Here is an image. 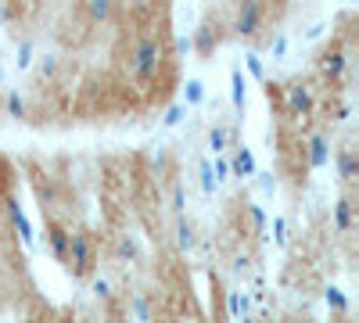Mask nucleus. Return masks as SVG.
Segmentation results:
<instances>
[{"mask_svg":"<svg viewBox=\"0 0 359 323\" xmlns=\"http://www.w3.org/2000/svg\"><path fill=\"white\" fill-rule=\"evenodd\" d=\"M165 57H169V47H165V40H162L158 33L140 36V40L133 43V50H130V76H133L137 83L158 79V72L165 69Z\"/></svg>","mask_w":359,"mask_h":323,"instance_id":"f257e3e1","label":"nucleus"},{"mask_svg":"<svg viewBox=\"0 0 359 323\" xmlns=\"http://www.w3.org/2000/svg\"><path fill=\"white\" fill-rule=\"evenodd\" d=\"M348 69H352V54H348L345 43L327 47V50L316 57V72H320V79H327V83L345 86V83H348Z\"/></svg>","mask_w":359,"mask_h":323,"instance_id":"f03ea898","label":"nucleus"},{"mask_svg":"<svg viewBox=\"0 0 359 323\" xmlns=\"http://www.w3.org/2000/svg\"><path fill=\"white\" fill-rule=\"evenodd\" d=\"M262 25H266L262 0H241V4H237V15H233L230 33H233L237 40H255V36L262 33Z\"/></svg>","mask_w":359,"mask_h":323,"instance_id":"7ed1b4c3","label":"nucleus"},{"mask_svg":"<svg viewBox=\"0 0 359 323\" xmlns=\"http://www.w3.org/2000/svg\"><path fill=\"white\" fill-rule=\"evenodd\" d=\"M94 241H90V233L83 230H69V252H65V262L72 266V273H90L94 270Z\"/></svg>","mask_w":359,"mask_h":323,"instance_id":"20e7f679","label":"nucleus"},{"mask_svg":"<svg viewBox=\"0 0 359 323\" xmlns=\"http://www.w3.org/2000/svg\"><path fill=\"white\" fill-rule=\"evenodd\" d=\"M284 104H287V111L294 115V119H313L316 115V90L309 83H287L284 86Z\"/></svg>","mask_w":359,"mask_h":323,"instance_id":"39448f33","label":"nucleus"},{"mask_svg":"<svg viewBox=\"0 0 359 323\" xmlns=\"http://www.w3.org/2000/svg\"><path fill=\"white\" fill-rule=\"evenodd\" d=\"M4 212H8V219H11L15 233H18L22 248H36V226H33V219L25 216V209L18 205V198H8V201H4Z\"/></svg>","mask_w":359,"mask_h":323,"instance_id":"423d86ee","label":"nucleus"},{"mask_svg":"<svg viewBox=\"0 0 359 323\" xmlns=\"http://www.w3.org/2000/svg\"><path fill=\"white\" fill-rule=\"evenodd\" d=\"M230 180H252L255 176V169H259V162H255V151L252 148H245V144H230Z\"/></svg>","mask_w":359,"mask_h":323,"instance_id":"0eeeda50","label":"nucleus"},{"mask_svg":"<svg viewBox=\"0 0 359 323\" xmlns=\"http://www.w3.org/2000/svg\"><path fill=\"white\" fill-rule=\"evenodd\" d=\"M302 148H306V165L309 169H327V165H331V155H334V148H331V133H313L306 144H302Z\"/></svg>","mask_w":359,"mask_h":323,"instance_id":"6e6552de","label":"nucleus"},{"mask_svg":"<svg viewBox=\"0 0 359 323\" xmlns=\"http://www.w3.org/2000/svg\"><path fill=\"white\" fill-rule=\"evenodd\" d=\"M331 226H334V233H338V238H345V233H352V226H355V205H352V198H348V194H341V198L334 201V212H331Z\"/></svg>","mask_w":359,"mask_h":323,"instance_id":"1a4fd4ad","label":"nucleus"},{"mask_svg":"<svg viewBox=\"0 0 359 323\" xmlns=\"http://www.w3.org/2000/svg\"><path fill=\"white\" fill-rule=\"evenodd\" d=\"M47 248L57 262H65V252H69V226L65 223L47 219Z\"/></svg>","mask_w":359,"mask_h":323,"instance_id":"9d476101","label":"nucleus"},{"mask_svg":"<svg viewBox=\"0 0 359 323\" xmlns=\"http://www.w3.org/2000/svg\"><path fill=\"white\" fill-rule=\"evenodd\" d=\"M226 316L230 319H248L252 316V295L245 287H230L226 291Z\"/></svg>","mask_w":359,"mask_h":323,"instance_id":"9b49d317","label":"nucleus"},{"mask_svg":"<svg viewBox=\"0 0 359 323\" xmlns=\"http://www.w3.org/2000/svg\"><path fill=\"white\" fill-rule=\"evenodd\" d=\"M331 162H334V172H338L341 184H355L359 162H355V151H352V148H338V151L331 155Z\"/></svg>","mask_w":359,"mask_h":323,"instance_id":"f8f14e48","label":"nucleus"},{"mask_svg":"<svg viewBox=\"0 0 359 323\" xmlns=\"http://www.w3.org/2000/svg\"><path fill=\"white\" fill-rule=\"evenodd\" d=\"M230 104H233L237 115H241L245 104H248V83H245V69L241 65L230 69Z\"/></svg>","mask_w":359,"mask_h":323,"instance_id":"ddd939ff","label":"nucleus"},{"mask_svg":"<svg viewBox=\"0 0 359 323\" xmlns=\"http://www.w3.org/2000/svg\"><path fill=\"white\" fill-rule=\"evenodd\" d=\"M172 238H176V252L180 255H191L198 248V230L184 219V216H176V230H172Z\"/></svg>","mask_w":359,"mask_h":323,"instance_id":"4468645a","label":"nucleus"},{"mask_svg":"<svg viewBox=\"0 0 359 323\" xmlns=\"http://www.w3.org/2000/svg\"><path fill=\"white\" fill-rule=\"evenodd\" d=\"M191 47H194V54H198V57L216 54V47H219V33H216L212 25H198V33L191 36Z\"/></svg>","mask_w":359,"mask_h":323,"instance_id":"2eb2a0df","label":"nucleus"},{"mask_svg":"<svg viewBox=\"0 0 359 323\" xmlns=\"http://www.w3.org/2000/svg\"><path fill=\"white\" fill-rule=\"evenodd\" d=\"M4 111L11 115V119L25 123V119H29V101H25V94H22V90H4Z\"/></svg>","mask_w":359,"mask_h":323,"instance_id":"dca6fc26","label":"nucleus"},{"mask_svg":"<svg viewBox=\"0 0 359 323\" xmlns=\"http://www.w3.org/2000/svg\"><path fill=\"white\" fill-rule=\"evenodd\" d=\"M205 148L212 151V155L226 151V148H230V126H223V123L208 126V133H205Z\"/></svg>","mask_w":359,"mask_h":323,"instance_id":"f3484780","label":"nucleus"},{"mask_svg":"<svg viewBox=\"0 0 359 323\" xmlns=\"http://www.w3.org/2000/svg\"><path fill=\"white\" fill-rule=\"evenodd\" d=\"M323 305L331 309V312H341V316L352 309V305H348V295H345L338 284H327V287H323Z\"/></svg>","mask_w":359,"mask_h":323,"instance_id":"a211bd4d","label":"nucleus"},{"mask_svg":"<svg viewBox=\"0 0 359 323\" xmlns=\"http://www.w3.org/2000/svg\"><path fill=\"white\" fill-rule=\"evenodd\" d=\"M205 94H208L205 79L191 76V79L184 83V104H187V108H198V104H205Z\"/></svg>","mask_w":359,"mask_h":323,"instance_id":"6ab92c4d","label":"nucleus"},{"mask_svg":"<svg viewBox=\"0 0 359 323\" xmlns=\"http://www.w3.org/2000/svg\"><path fill=\"white\" fill-rule=\"evenodd\" d=\"M33 62H36V43L33 40H22L15 47V72H29V69H33Z\"/></svg>","mask_w":359,"mask_h":323,"instance_id":"aec40b11","label":"nucleus"},{"mask_svg":"<svg viewBox=\"0 0 359 323\" xmlns=\"http://www.w3.org/2000/svg\"><path fill=\"white\" fill-rule=\"evenodd\" d=\"M83 8L94 22H108L115 15V0H83Z\"/></svg>","mask_w":359,"mask_h":323,"instance_id":"412c9836","label":"nucleus"},{"mask_svg":"<svg viewBox=\"0 0 359 323\" xmlns=\"http://www.w3.org/2000/svg\"><path fill=\"white\" fill-rule=\"evenodd\" d=\"M241 62H245V72H248L255 83H266V62H262V54H259V50H245Z\"/></svg>","mask_w":359,"mask_h":323,"instance_id":"4be33fe9","label":"nucleus"},{"mask_svg":"<svg viewBox=\"0 0 359 323\" xmlns=\"http://www.w3.org/2000/svg\"><path fill=\"white\" fill-rule=\"evenodd\" d=\"M245 212H248V223H252V233H266L269 230V216L259 201H248L245 205Z\"/></svg>","mask_w":359,"mask_h":323,"instance_id":"5701e85b","label":"nucleus"},{"mask_svg":"<svg viewBox=\"0 0 359 323\" xmlns=\"http://www.w3.org/2000/svg\"><path fill=\"white\" fill-rule=\"evenodd\" d=\"M198 184H201L205 194H216L219 191L216 176H212V162H208V158H198Z\"/></svg>","mask_w":359,"mask_h":323,"instance_id":"b1692460","label":"nucleus"},{"mask_svg":"<svg viewBox=\"0 0 359 323\" xmlns=\"http://www.w3.org/2000/svg\"><path fill=\"white\" fill-rule=\"evenodd\" d=\"M187 111H191V108H187L184 101H176V104H169V108L162 111V126H165V130H176L180 123L187 119Z\"/></svg>","mask_w":359,"mask_h":323,"instance_id":"393cba45","label":"nucleus"},{"mask_svg":"<svg viewBox=\"0 0 359 323\" xmlns=\"http://www.w3.org/2000/svg\"><path fill=\"white\" fill-rule=\"evenodd\" d=\"M115 255L123 259V262H137V259H140V245H137L133 238H118V241H115Z\"/></svg>","mask_w":359,"mask_h":323,"instance_id":"a878e982","label":"nucleus"},{"mask_svg":"<svg viewBox=\"0 0 359 323\" xmlns=\"http://www.w3.org/2000/svg\"><path fill=\"white\" fill-rule=\"evenodd\" d=\"M287 47H291V40H287V33H277L273 40H269V43H266V54H269V57H273V62H284V57H287Z\"/></svg>","mask_w":359,"mask_h":323,"instance_id":"bb28decb","label":"nucleus"},{"mask_svg":"<svg viewBox=\"0 0 359 323\" xmlns=\"http://www.w3.org/2000/svg\"><path fill=\"white\" fill-rule=\"evenodd\" d=\"M126 312H130V316H137V319H151V316H155L151 302H147V298H140V295H133V298H130Z\"/></svg>","mask_w":359,"mask_h":323,"instance_id":"cd10ccee","label":"nucleus"},{"mask_svg":"<svg viewBox=\"0 0 359 323\" xmlns=\"http://www.w3.org/2000/svg\"><path fill=\"white\" fill-rule=\"evenodd\" d=\"M212 176H216V184L230 180V155H226V151L212 155Z\"/></svg>","mask_w":359,"mask_h":323,"instance_id":"c85d7f7f","label":"nucleus"},{"mask_svg":"<svg viewBox=\"0 0 359 323\" xmlns=\"http://www.w3.org/2000/svg\"><path fill=\"white\" fill-rule=\"evenodd\" d=\"M252 184H255L262 194H277V176H273V172H262V169H255Z\"/></svg>","mask_w":359,"mask_h":323,"instance_id":"c756f323","label":"nucleus"},{"mask_svg":"<svg viewBox=\"0 0 359 323\" xmlns=\"http://www.w3.org/2000/svg\"><path fill=\"white\" fill-rule=\"evenodd\" d=\"M90 295L101 298V302H108V298H111V280H108V277H94V280H90Z\"/></svg>","mask_w":359,"mask_h":323,"instance_id":"7c9ffc66","label":"nucleus"},{"mask_svg":"<svg viewBox=\"0 0 359 323\" xmlns=\"http://www.w3.org/2000/svg\"><path fill=\"white\" fill-rule=\"evenodd\" d=\"M273 245L277 248H287V219H273Z\"/></svg>","mask_w":359,"mask_h":323,"instance_id":"2f4dec72","label":"nucleus"},{"mask_svg":"<svg viewBox=\"0 0 359 323\" xmlns=\"http://www.w3.org/2000/svg\"><path fill=\"white\" fill-rule=\"evenodd\" d=\"M40 72H43V79H54L57 76V54H43L40 57Z\"/></svg>","mask_w":359,"mask_h":323,"instance_id":"473e14b6","label":"nucleus"},{"mask_svg":"<svg viewBox=\"0 0 359 323\" xmlns=\"http://www.w3.org/2000/svg\"><path fill=\"white\" fill-rule=\"evenodd\" d=\"M184 209H187V191L176 184V187H172V212H176V216H184Z\"/></svg>","mask_w":359,"mask_h":323,"instance_id":"72a5a7b5","label":"nucleus"},{"mask_svg":"<svg viewBox=\"0 0 359 323\" xmlns=\"http://www.w3.org/2000/svg\"><path fill=\"white\" fill-rule=\"evenodd\" d=\"M327 36V22H313L306 33H302V40H309V43H316V40H323Z\"/></svg>","mask_w":359,"mask_h":323,"instance_id":"f704fd0d","label":"nucleus"},{"mask_svg":"<svg viewBox=\"0 0 359 323\" xmlns=\"http://www.w3.org/2000/svg\"><path fill=\"white\" fill-rule=\"evenodd\" d=\"M248 266H252V259H248V255H233V259H230V273H237V277L248 273Z\"/></svg>","mask_w":359,"mask_h":323,"instance_id":"c9c22d12","label":"nucleus"},{"mask_svg":"<svg viewBox=\"0 0 359 323\" xmlns=\"http://www.w3.org/2000/svg\"><path fill=\"white\" fill-rule=\"evenodd\" d=\"M172 50H176V54H194V47H191V36H176Z\"/></svg>","mask_w":359,"mask_h":323,"instance_id":"e433bc0d","label":"nucleus"},{"mask_svg":"<svg viewBox=\"0 0 359 323\" xmlns=\"http://www.w3.org/2000/svg\"><path fill=\"white\" fill-rule=\"evenodd\" d=\"M348 115H352V104H341L338 108V123H348Z\"/></svg>","mask_w":359,"mask_h":323,"instance_id":"4c0bfd02","label":"nucleus"},{"mask_svg":"<svg viewBox=\"0 0 359 323\" xmlns=\"http://www.w3.org/2000/svg\"><path fill=\"white\" fill-rule=\"evenodd\" d=\"M8 22V8H4V0H0V25Z\"/></svg>","mask_w":359,"mask_h":323,"instance_id":"58836bf2","label":"nucleus"},{"mask_svg":"<svg viewBox=\"0 0 359 323\" xmlns=\"http://www.w3.org/2000/svg\"><path fill=\"white\" fill-rule=\"evenodd\" d=\"M348 4H359V0H348Z\"/></svg>","mask_w":359,"mask_h":323,"instance_id":"ea45409f","label":"nucleus"}]
</instances>
